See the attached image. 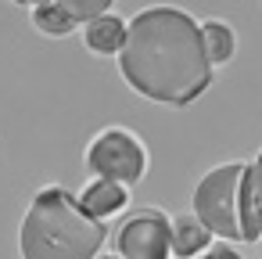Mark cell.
I'll return each mask as SVG.
<instances>
[{
    "label": "cell",
    "instance_id": "cell-1",
    "mask_svg": "<svg viewBox=\"0 0 262 259\" xmlns=\"http://www.w3.org/2000/svg\"><path fill=\"white\" fill-rule=\"evenodd\" d=\"M119 72L133 94L183 108L198 101L212 83V62L205 54L201 22L183 8L155 4L126 22V44L119 51Z\"/></svg>",
    "mask_w": 262,
    "mask_h": 259
},
{
    "label": "cell",
    "instance_id": "cell-2",
    "mask_svg": "<svg viewBox=\"0 0 262 259\" xmlns=\"http://www.w3.org/2000/svg\"><path fill=\"white\" fill-rule=\"evenodd\" d=\"M108 241V227L86 216L72 191L51 184L43 187L18 227L22 259H97Z\"/></svg>",
    "mask_w": 262,
    "mask_h": 259
},
{
    "label": "cell",
    "instance_id": "cell-3",
    "mask_svg": "<svg viewBox=\"0 0 262 259\" xmlns=\"http://www.w3.org/2000/svg\"><path fill=\"white\" fill-rule=\"evenodd\" d=\"M244 173H248L244 162H223V166L208 169L198 180L190 205H194V220L208 234L251 245V241H258L262 227L248 216V205H244Z\"/></svg>",
    "mask_w": 262,
    "mask_h": 259
},
{
    "label": "cell",
    "instance_id": "cell-4",
    "mask_svg": "<svg viewBox=\"0 0 262 259\" xmlns=\"http://www.w3.org/2000/svg\"><path fill=\"white\" fill-rule=\"evenodd\" d=\"M86 169L97 180H115L122 187L144 180L147 173V151L140 144L137 133H129L126 126H108L101 130L90 148H86Z\"/></svg>",
    "mask_w": 262,
    "mask_h": 259
},
{
    "label": "cell",
    "instance_id": "cell-5",
    "mask_svg": "<svg viewBox=\"0 0 262 259\" xmlns=\"http://www.w3.org/2000/svg\"><path fill=\"white\" fill-rule=\"evenodd\" d=\"M115 252L119 259H169L172 237H169V216L162 209H137L122 220L115 230Z\"/></svg>",
    "mask_w": 262,
    "mask_h": 259
},
{
    "label": "cell",
    "instance_id": "cell-6",
    "mask_svg": "<svg viewBox=\"0 0 262 259\" xmlns=\"http://www.w3.org/2000/svg\"><path fill=\"white\" fill-rule=\"evenodd\" d=\"M76 202H79V209L86 212V216H94V220H108V216H115V212H122L126 205H129V191L122 187V184H115V180H90L79 194H76Z\"/></svg>",
    "mask_w": 262,
    "mask_h": 259
},
{
    "label": "cell",
    "instance_id": "cell-7",
    "mask_svg": "<svg viewBox=\"0 0 262 259\" xmlns=\"http://www.w3.org/2000/svg\"><path fill=\"white\" fill-rule=\"evenodd\" d=\"M169 237H172V255L180 259H194L201 252H208V241L212 234L194 220V212H180L169 220Z\"/></svg>",
    "mask_w": 262,
    "mask_h": 259
},
{
    "label": "cell",
    "instance_id": "cell-8",
    "mask_svg": "<svg viewBox=\"0 0 262 259\" xmlns=\"http://www.w3.org/2000/svg\"><path fill=\"white\" fill-rule=\"evenodd\" d=\"M126 44V22L119 15H101L86 22V47L94 54H119Z\"/></svg>",
    "mask_w": 262,
    "mask_h": 259
},
{
    "label": "cell",
    "instance_id": "cell-9",
    "mask_svg": "<svg viewBox=\"0 0 262 259\" xmlns=\"http://www.w3.org/2000/svg\"><path fill=\"white\" fill-rule=\"evenodd\" d=\"M201 40H205V54H208V62H212V65H223V62H230V58H233L237 36H233V29H230L226 22H219V18L201 22Z\"/></svg>",
    "mask_w": 262,
    "mask_h": 259
},
{
    "label": "cell",
    "instance_id": "cell-10",
    "mask_svg": "<svg viewBox=\"0 0 262 259\" xmlns=\"http://www.w3.org/2000/svg\"><path fill=\"white\" fill-rule=\"evenodd\" d=\"M33 26H36L43 36H69V33L76 29V22H72V18H69L58 4H54V0L33 11Z\"/></svg>",
    "mask_w": 262,
    "mask_h": 259
},
{
    "label": "cell",
    "instance_id": "cell-11",
    "mask_svg": "<svg viewBox=\"0 0 262 259\" xmlns=\"http://www.w3.org/2000/svg\"><path fill=\"white\" fill-rule=\"evenodd\" d=\"M244 205H248V216L262 227V151L244 173Z\"/></svg>",
    "mask_w": 262,
    "mask_h": 259
},
{
    "label": "cell",
    "instance_id": "cell-12",
    "mask_svg": "<svg viewBox=\"0 0 262 259\" xmlns=\"http://www.w3.org/2000/svg\"><path fill=\"white\" fill-rule=\"evenodd\" d=\"M54 4L79 26V22H94L101 15H112V4L115 0H54Z\"/></svg>",
    "mask_w": 262,
    "mask_h": 259
},
{
    "label": "cell",
    "instance_id": "cell-13",
    "mask_svg": "<svg viewBox=\"0 0 262 259\" xmlns=\"http://www.w3.org/2000/svg\"><path fill=\"white\" fill-rule=\"evenodd\" d=\"M198 259H241V255H237L230 245H212V248H208L205 255H198Z\"/></svg>",
    "mask_w": 262,
    "mask_h": 259
},
{
    "label": "cell",
    "instance_id": "cell-14",
    "mask_svg": "<svg viewBox=\"0 0 262 259\" xmlns=\"http://www.w3.org/2000/svg\"><path fill=\"white\" fill-rule=\"evenodd\" d=\"M15 4H22V8H33V11H36V8H43V4H51V0H15Z\"/></svg>",
    "mask_w": 262,
    "mask_h": 259
},
{
    "label": "cell",
    "instance_id": "cell-15",
    "mask_svg": "<svg viewBox=\"0 0 262 259\" xmlns=\"http://www.w3.org/2000/svg\"><path fill=\"white\" fill-rule=\"evenodd\" d=\"M101 259H119V255H101Z\"/></svg>",
    "mask_w": 262,
    "mask_h": 259
}]
</instances>
